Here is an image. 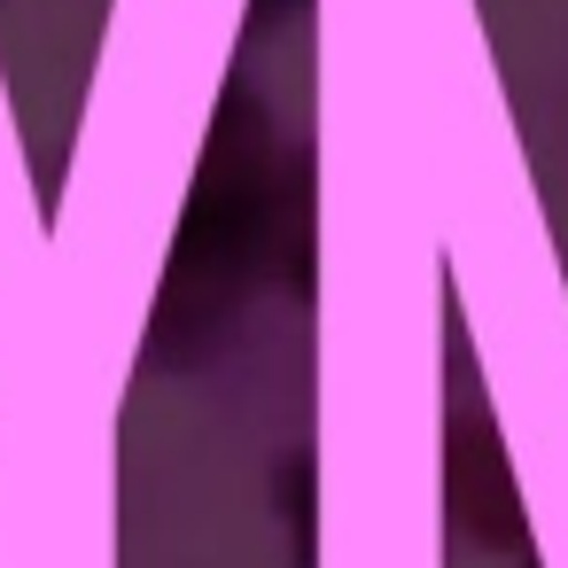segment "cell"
<instances>
[{"label":"cell","instance_id":"7a4b0ae2","mask_svg":"<svg viewBox=\"0 0 568 568\" xmlns=\"http://www.w3.org/2000/svg\"><path fill=\"white\" fill-rule=\"evenodd\" d=\"M250 9L257 0H102L48 234L125 366L149 351Z\"/></svg>","mask_w":568,"mask_h":568},{"label":"cell","instance_id":"6da1fadb","mask_svg":"<svg viewBox=\"0 0 568 568\" xmlns=\"http://www.w3.org/2000/svg\"><path fill=\"white\" fill-rule=\"evenodd\" d=\"M506 94L483 0H312V568L452 560V211Z\"/></svg>","mask_w":568,"mask_h":568},{"label":"cell","instance_id":"3957f363","mask_svg":"<svg viewBox=\"0 0 568 568\" xmlns=\"http://www.w3.org/2000/svg\"><path fill=\"white\" fill-rule=\"evenodd\" d=\"M133 374L48 234L0 55V568H125Z\"/></svg>","mask_w":568,"mask_h":568}]
</instances>
